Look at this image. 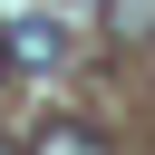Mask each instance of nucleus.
Returning a JSON list of instances; mask_svg holds the SVG:
<instances>
[{
    "mask_svg": "<svg viewBox=\"0 0 155 155\" xmlns=\"http://www.w3.org/2000/svg\"><path fill=\"white\" fill-rule=\"evenodd\" d=\"M58 58H68V29L58 19H19L10 48H0V68H58Z\"/></svg>",
    "mask_w": 155,
    "mask_h": 155,
    "instance_id": "obj_1",
    "label": "nucleus"
},
{
    "mask_svg": "<svg viewBox=\"0 0 155 155\" xmlns=\"http://www.w3.org/2000/svg\"><path fill=\"white\" fill-rule=\"evenodd\" d=\"M29 155H107V136H97V126H68V116H48Z\"/></svg>",
    "mask_w": 155,
    "mask_h": 155,
    "instance_id": "obj_2",
    "label": "nucleus"
},
{
    "mask_svg": "<svg viewBox=\"0 0 155 155\" xmlns=\"http://www.w3.org/2000/svg\"><path fill=\"white\" fill-rule=\"evenodd\" d=\"M107 29H116V39H145V29H155V0H107Z\"/></svg>",
    "mask_w": 155,
    "mask_h": 155,
    "instance_id": "obj_3",
    "label": "nucleus"
},
{
    "mask_svg": "<svg viewBox=\"0 0 155 155\" xmlns=\"http://www.w3.org/2000/svg\"><path fill=\"white\" fill-rule=\"evenodd\" d=\"M0 155H10V145H0Z\"/></svg>",
    "mask_w": 155,
    "mask_h": 155,
    "instance_id": "obj_4",
    "label": "nucleus"
}]
</instances>
